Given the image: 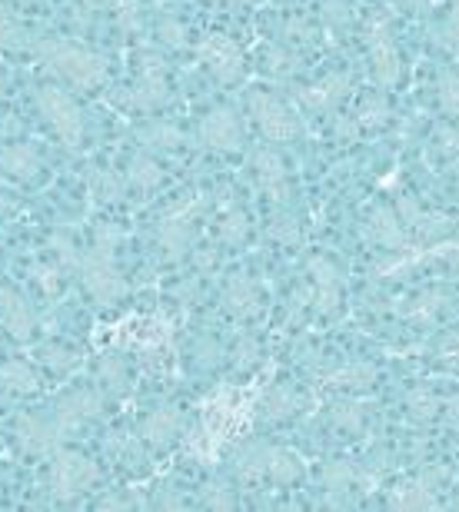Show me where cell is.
I'll return each mask as SVG.
<instances>
[{"instance_id":"1","label":"cell","mask_w":459,"mask_h":512,"mask_svg":"<svg viewBox=\"0 0 459 512\" xmlns=\"http://www.w3.org/2000/svg\"><path fill=\"white\" fill-rule=\"evenodd\" d=\"M34 57L50 77L77 90H100L110 77V64L100 50L70 37H44L34 44Z\"/></svg>"},{"instance_id":"2","label":"cell","mask_w":459,"mask_h":512,"mask_svg":"<svg viewBox=\"0 0 459 512\" xmlns=\"http://www.w3.org/2000/svg\"><path fill=\"white\" fill-rule=\"evenodd\" d=\"M34 107L37 114L44 117V124L50 127V133L64 143L67 150H77L87 137V120L84 110L74 100L70 90H64L60 84H44L34 90Z\"/></svg>"},{"instance_id":"3","label":"cell","mask_w":459,"mask_h":512,"mask_svg":"<svg viewBox=\"0 0 459 512\" xmlns=\"http://www.w3.org/2000/svg\"><path fill=\"white\" fill-rule=\"evenodd\" d=\"M243 104H247L250 124L267 143H293L303 137V120L283 97L270 94V90H250Z\"/></svg>"},{"instance_id":"4","label":"cell","mask_w":459,"mask_h":512,"mask_svg":"<svg viewBox=\"0 0 459 512\" xmlns=\"http://www.w3.org/2000/svg\"><path fill=\"white\" fill-rule=\"evenodd\" d=\"M100 483V466L77 449H57L47 466V489L57 503H74Z\"/></svg>"},{"instance_id":"5","label":"cell","mask_w":459,"mask_h":512,"mask_svg":"<svg viewBox=\"0 0 459 512\" xmlns=\"http://www.w3.org/2000/svg\"><path fill=\"white\" fill-rule=\"evenodd\" d=\"M207 210V200L203 197H180L177 203H170L163 210V217L157 223V247L163 250L167 260H183L193 250V240H197V220Z\"/></svg>"},{"instance_id":"6","label":"cell","mask_w":459,"mask_h":512,"mask_svg":"<svg viewBox=\"0 0 459 512\" xmlns=\"http://www.w3.org/2000/svg\"><path fill=\"white\" fill-rule=\"evenodd\" d=\"M120 104L134 114H153V110L170 104V80H167V64L157 50H144L137 54V74L134 84L124 87Z\"/></svg>"},{"instance_id":"7","label":"cell","mask_w":459,"mask_h":512,"mask_svg":"<svg viewBox=\"0 0 459 512\" xmlns=\"http://www.w3.org/2000/svg\"><path fill=\"white\" fill-rule=\"evenodd\" d=\"M363 47H366V64H370V77L380 90H396L403 80V57L400 47H396L390 17L376 14L370 24H366L363 34Z\"/></svg>"},{"instance_id":"8","label":"cell","mask_w":459,"mask_h":512,"mask_svg":"<svg viewBox=\"0 0 459 512\" xmlns=\"http://www.w3.org/2000/svg\"><path fill=\"white\" fill-rule=\"evenodd\" d=\"M74 273L80 276L84 293L97 306H117V303H124V296L130 293L127 276L120 273V266L114 263V253H100L90 247L80 253V263Z\"/></svg>"},{"instance_id":"9","label":"cell","mask_w":459,"mask_h":512,"mask_svg":"<svg viewBox=\"0 0 459 512\" xmlns=\"http://www.w3.org/2000/svg\"><path fill=\"white\" fill-rule=\"evenodd\" d=\"M193 54H197L200 67L223 87L240 84L243 74H247V54L240 50L237 40H233L230 34H220V30L203 34L197 40V47H193Z\"/></svg>"},{"instance_id":"10","label":"cell","mask_w":459,"mask_h":512,"mask_svg":"<svg viewBox=\"0 0 459 512\" xmlns=\"http://www.w3.org/2000/svg\"><path fill=\"white\" fill-rule=\"evenodd\" d=\"M197 143L213 153H240L247 147V127H243V117L227 104L210 107L197 124Z\"/></svg>"},{"instance_id":"11","label":"cell","mask_w":459,"mask_h":512,"mask_svg":"<svg viewBox=\"0 0 459 512\" xmlns=\"http://www.w3.org/2000/svg\"><path fill=\"white\" fill-rule=\"evenodd\" d=\"M350 94H353V74L350 70H333V74L313 80V84L297 87L293 90V100H297V107H303L306 114L330 117L340 110V104Z\"/></svg>"},{"instance_id":"12","label":"cell","mask_w":459,"mask_h":512,"mask_svg":"<svg viewBox=\"0 0 459 512\" xmlns=\"http://www.w3.org/2000/svg\"><path fill=\"white\" fill-rule=\"evenodd\" d=\"M10 436H14V446L20 453L30 459H50L64 443L50 413H20L10 426Z\"/></svg>"},{"instance_id":"13","label":"cell","mask_w":459,"mask_h":512,"mask_svg":"<svg viewBox=\"0 0 459 512\" xmlns=\"http://www.w3.org/2000/svg\"><path fill=\"white\" fill-rule=\"evenodd\" d=\"M100 409H104V399H100L97 389H70L57 399L54 406H50V419H54V426L60 429V436L70 439L77 436L80 429H87L94 419L100 416Z\"/></svg>"},{"instance_id":"14","label":"cell","mask_w":459,"mask_h":512,"mask_svg":"<svg viewBox=\"0 0 459 512\" xmlns=\"http://www.w3.org/2000/svg\"><path fill=\"white\" fill-rule=\"evenodd\" d=\"M250 170H253L257 187L263 190V197L273 203L290 200V193H293L290 170H287V160L280 157V150H273V143L263 140L250 150Z\"/></svg>"},{"instance_id":"15","label":"cell","mask_w":459,"mask_h":512,"mask_svg":"<svg viewBox=\"0 0 459 512\" xmlns=\"http://www.w3.org/2000/svg\"><path fill=\"white\" fill-rule=\"evenodd\" d=\"M306 276H310L306 290H310L313 310L323 313V316H333L343 303V276H340V270H336V263L330 260V256L313 253L310 260H306Z\"/></svg>"},{"instance_id":"16","label":"cell","mask_w":459,"mask_h":512,"mask_svg":"<svg viewBox=\"0 0 459 512\" xmlns=\"http://www.w3.org/2000/svg\"><path fill=\"white\" fill-rule=\"evenodd\" d=\"M44 153H40L34 143L27 140H7L0 143V177L10 183H20V187H34V183L44 180Z\"/></svg>"},{"instance_id":"17","label":"cell","mask_w":459,"mask_h":512,"mask_svg":"<svg viewBox=\"0 0 459 512\" xmlns=\"http://www.w3.org/2000/svg\"><path fill=\"white\" fill-rule=\"evenodd\" d=\"M396 213H400L403 227L410 230V237L423 240V243H440L453 233V217L446 213H436V210H426L416 197H400L396 200Z\"/></svg>"},{"instance_id":"18","label":"cell","mask_w":459,"mask_h":512,"mask_svg":"<svg viewBox=\"0 0 459 512\" xmlns=\"http://www.w3.org/2000/svg\"><path fill=\"white\" fill-rule=\"evenodd\" d=\"M0 330H4L10 340L27 343L37 330V313L24 293H17L14 286L0 283Z\"/></svg>"},{"instance_id":"19","label":"cell","mask_w":459,"mask_h":512,"mask_svg":"<svg viewBox=\"0 0 459 512\" xmlns=\"http://www.w3.org/2000/svg\"><path fill=\"white\" fill-rule=\"evenodd\" d=\"M366 237H370L380 250H390V253L410 250V230L403 227L396 207H373L366 213Z\"/></svg>"},{"instance_id":"20","label":"cell","mask_w":459,"mask_h":512,"mask_svg":"<svg viewBox=\"0 0 459 512\" xmlns=\"http://www.w3.org/2000/svg\"><path fill=\"white\" fill-rule=\"evenodd\" d=\"M180 436H183V413L177 406H157L140 419V439H144V446L157 449V453L170 449Z\"/></svg>"},{"instance_id":"21","label":"cell","mask_w":459,"mask_h":512,"mask_svg":"<svg viewBox=\"0 0 459 512\" xmlns=\"http://www.w3.org/2000/svg\"><path fill=\"white\" fill-rule=\"evenodd\" d=\"M386 506L390 509H436L440 506V496H436L433 476L400 479L396 486L386 489Z\"/></svg>"},{"instance_id":"22","label":"cell","mask_w":459,"mask_h":512,"mask_svg":"<svg viewBox=\"0 0 459 512\" xmlns=\"http://www.w3.org/2000/svg\"><path fill=\"white\" fill-rule=\"evenodd\" d=\"M220 303H223V310L230 316H237V320H257L263 310V296L250 276H230V280L223 283Z\"/></svg>"},{"instance_id":"23","label":"cell","mask_w":459,"mask_h":512,"mask_svg":"<svg viewBox=\"0 0 459 512\" xmlns=\"http://www.w3.org/2000/svg\"><path fill=\"white\" fill-rule=\"evenodd\" d=\"M376 380H380V366L370 360H353V363H343V366H336V370L323 373V383L330 389H343V393H363V389H370Z\"/></svg>"},{"instance_id":"24","label":"cell","mask_w":459,"mask_h":512,"mask_svg":"<svg viewBox=\"0 0 459 512\" xmlns=\"http://www.w3.org/2000/svg\"><path fill=\"white\" fill-rule=\"evenodd\" d=\"M306 406V396L300 389H293L290 383H280L263 393L260 399V416L267 419V423H287V419L300 416Z\"/></svg>"},{"instance_id":"25","label":"cell","mask_w":459,"mask_h":512,"mask_svg":"<svg viewBox=\"0 0 459 512\" xmlns=\"http://www.w3.org/2000/svg\"><path fill=\"white\" fill-rule=\"evenodd\" d=\"M263 479L273 486H297L303 479V459L283 446H263Z\"/></svg>"},{"instance_id":"26","label":"cell","mask_w":459,"mask_h":512,"mask_svg":"<svg viewBox=\"0 0 459 512\" xmlns=\"http://www.w3.org/2000/svg\"><path fill=\"white\" fill-rule=\"evenodd\" d=\"M163 177H167V173H163L160 160L153 157V153H147V150H140V153H134V157L127 160V170H124L127 190L140 193V197H147V193L160 190Z\"/></svg>"},{"instance_id":"27","label":"cell","mask_w":459,"mask_h":512,"mask_svg":"<svg viewBox=\"0 0 459 512\" xmlns=\"http://www.w3.org/2000/svg\"><path fill=\"white\" fill-rule=\"evenodd\" d=\"M37 373L27 360H0V396L24 399L37 393Z\"/></svg>"},{"instance_id":"28","label":"cell","mask_w":459,"mask_h":512,"mask_svg":"<svg viewBox=\"0 0 459 512\" xmlns=\"http://www.w3.org/2000/svg\"><path fill=\"white\" fill-rule=\"evenodd\" d=\"M137 143L147 153H177L183 143H187V133L170 120H150L137 130Z\"/></svg>"},{"instance_id":"29","label":"cell","mask_w":459,"mask_h":512,"mask_svg":"<svg viewBox=\"0 0 459 512\" xmlns=\"http://www.w3.org/2000/svg\"><path fill=\"white\" fill-rule=\"evenodd\" d=\"M353 120L360 130H383L386 124L393 120V104L390 97H386V90H370V94H363L356 100V110H353Z\"/></svg>"},{"instance_id":"30","label":"cell","mask_w":459,"mask_h":512,"mask_svg":"<svg viewBox=\"0 0 459 512\" xmlns=\"http://www.w3.org/2000/svg\"><path fill=\"white\" fill-rule=\"evenodd\" d=\"M104 449L117 459L120 466L130 469V473H144L147 469V453H144V439H140V433L130 436L127 429H117V433L107 436Z\"/></svg>"},{"instance_id":"31","label":"cell","mask_w":459,"mask_h":512,"mask_svg":"<svg viewBox=\"0 0 459 512\" xmlns=\"http://www.w3.org/2000/svg\"><path fill=\"white\" fill-rule=\"evenodd\" d=\"M260 70L273 80H290V77H297V70H300V54L287 44H263Z\"/></svg>"},{"instance_id":"32","label":"cell","mask_w":459,"mask_h":512,"mask_svg":"<svg viewBox=\"0 0 459 512\" xmlns=\"http://www.w3.org/2000/svg\"><path fill=\"white\" fill-rule=\"evenodd\" d=\"M250 233H253V220H250V213L247 210H240V207H230L227 213H220V220H217V240L223 243V247H243V243L250 240Z\"/></svg>"},{"instance_id":"33","label":"cell","mask_w":459,"mask_h":512,"mask_svg":"<svg viewBox=\"0 0 459 512\" xmlns=\"http://www.w3.org/2000/svg\"><path fill=\"white\" fill-rule=\"evenodd\" d=\"M360 479H363V473L353 459H330V463H323V469H320V483L326 493H350Z\"/></svg>"},{"instance_id":"34","label":"cell","mask_w":459,"mask_h":512,"mask_svg":"<svg viewBox=\"0 0 459 512\" xmlns=\"http://www.w3.org/2000/svg\"><path fill=\"white\" fill-rule=\"evenodd\" d=\"M34 360L44 366L50 376H67L70 370H77L80 353L74 350V346H67V343H40Z\"/></svg>"},{"instance_id":"35","label":"cell","mask_w":459,"mask_h":512,"mask_svg":"<svg viewBox=\"0 0 459 512\" xmlns=\"http://www.w3.org/2000/svg\"><path fill=\"white\" fill-rule=\"evenodd\" d=\"M403 406H406V413H410V419H416V423H436L443 413V399L433 393L430 386H413L410 393H406L403 399Z\"/></svg>"},{"instance_id":"36","label":"cell","mask_w":459,"mask_h":512,"mask_svg":"<svg viewBox=\"0 0 459 512\" xmlns=\"http://www.w3.org/2000/svg\"><path fill=\"white\" fill-rule=\"evenodd\" d=\"M124 190H127V180L117 177L114 170L97 167L90 173V193H94L100 203H107V207H114V203L124 200Z\"/></svg>"},{"instance_id":"37","label":"cell","mask_w":459,"mask_h":512,"mask_svg":"<svg viewBox=\"0 0 459 512\" xmlns=\"http://www.w3.org/2000/svg\"><path fill=\"white\" fill-rule=\"evenodd\" d=\"M330 423L340 429V433L356 436V433H363V426H366V409L356 403V399H340V403L330 406Z\"/></svg>"},{"instance_id":"38","label":"cell","mask_w":459,"mask_h":512,"mask_svg":"<svg viewBox=\"0 0 459 512\" xmlns=\"http://www.w3.org/2000/svg\"><path fill=\"white\" fill-rule=\"evenodd\" d=\"M436 100H440V110L446 117H453L459 124V70L456 67H443L436 74Z\"/></svg>"},{"instance_id":"39","label":"cell","mask_w":459,"mask_h":512,"mask_svg":"<svg viewBox=\"0 0 459 512\" xmlns=\"http://www.w3.org/2000/svg\"><path fill=\"white\" fill-rule=\"evenodd\" d=\"M110 14H114V24L120 34L134 37L137 30L144 27V0H114Z\"/></svg>"},{"instance_id":"40","label":"cell","mask_w":459,"mask_h":512,"mask_svg":"<svg viewBox=\"0 0 459 512\" xmlns=\"http://www.w3.org/2000/svg\"><path fill=\"white\" fill-rule=\"evenodd\" d=\"M64 266H60L57 260H44V263H34L30 266V280H34V286L44 296H57L60 286H64Z\"/></svg>"},{"instance_id":"41","label":"cell","mask_w":459,"mask_h":512,"mask_svg":"<svg viewBox=\"0 0 459 512\" xmlns=\"http://www.w3.org/2000/svg\"><path fill=\"white\" fill-rule=\"evenodd\" d=\"M157 40H160V47L187 50V47H190V30H187V24H183L180 17L163 14V17L157 20Z\"/></svg>"},{"instance_id":"42","label":"cell","mask_w":459,"mask_h":512,"mask_svg":"<svg viewBox=\"0 0 459 512\" xmlns=\"http://www.w3.org/2000/svg\"><path fill=\"white\" fill-rule=\"evenodd\" d=\"M443 303H446V296L440 290L416 293L410 300V306H406V316H413V320H420V323H430L433 316L443 310Z\"/></svg>"},{"instance_id":"43","label":"cell","mask_w":459,"mask_h":512,"mask_svg":"<svg viewBox=\"0 0 459 512\" xmlns=\"http://www.w3.org/2000/svg\"><path fill=\"white\" fill-rule=\"evenodd\" d=\"M433 40H436V47H443V50H459V0H453L450 10H446V17L436 24L433 30Z\"/></svg>"},{"instance_id":"44","label":"cell","mask_w":459,"mask_h":512,"mask_svg":"<svg viewBox=\"0 0 459 512\" xmlns=\"http://www.w3.org/2000/svg\"><path fill=\"white\" fill-rule=\"evenodd\" d=\"M270 237L283 243V247H297V243L303 240V230H300V220L293 217V213H273L270 220Z\"/></svg>"},{"instance_id":"45","label":"cell","mask_w":459,"mask_h":512,"mask_svg":"<svg viewBox=\"0 0 459 512\" xmlns=\"http://www.w3.org/2000/svg\"><path fill=\"white\" fill-rule=\"evenodd\" d=\"M430 147L436 157H443V160H456L459 157V124H440L433 130V137H430Z\"/></svg>"},{"instance_id":"46","label":"cell","mask_w":459,"mask_h":512,"mask_svg":"<svg viewBox=\"0 0 459 512\" xmlns=\"http://www.w3.org/2000/svg\"><path fill=\"white\" fill-rule=\"evenodd\" d=\"M97 373H100V383H104L107 389H114V393H120V389L127 386V363L114 353H107L104 360H100Z\"/></svg>"},{"instance_id":"47","label":"cell","mask_w":459,"mask_h":512,"mask_svg":"<svg viewBox=\"0 0 459 512\" xmlns=\"http://www.w3.org/2000/svg\"><path fill=\"white\" fill-rule=\"evenodd\" d=\"M47 247L54 250V260L64 266V270H77L80 253H84V250H77V243L70 240L67 233H54V237L47 240Z\"/></svg>"},{"instance_id":"48","label":"cell","mask_w":459,"mask_h":512,"mask_svg":"<svg viewBox=\"0 0 459 512\" xmlns=\"http://www.w3.org/2000/svg\"><path fill=\"white\" fill-rule=\"evenodd\" d=\"M120 243H124V230L117 227V223L110 220H100L94 227V240H90V247L100 250V253H114Z\"/></svg>"},{"instance_id":"49","label":"cell","mask_w":459,"mask_h":512,"mask_svg":"<svg viewBox=\"0 0 459 512\" xmlns=\"http://www.w3.org/2000/svg\"><path fill=\"white\" fill-rule=\"evenodd\" d=\"M200 506L207 509H233L237 506V496L230 493L227 483H207L200 489Z\"/></svg>"},{"instance_id":"50","label":"cell","mask_w":459,"mask_h":512,"mask_svg":"<svg viewBox=\"0 0 459 512\" xmlns=\"http://www.w3.org/2000/svg\"><path fill=\"white\" fill-rule=\"evenodd\" d=\"M24 44V27L10 14L7 0H0V47H20Z\"/></svg>"},{"instance_id":"51","label":"cell","mask_w":459,"mask_h":512,"mask_svg":"<svg viewBox=\"0 0 459 512\" xmlns=\"http://www.w3.org/2000/svg\"><path fill=\"white\" fill-rule=\"evenodd\" d=\"M283 37H287L290 44H313L316 30L306 17H290L287 24H283Z\"/></svg>"},{"instance_id":"52","label":"cell","mask_w":459,"mask_h":512,"mask_svg":"<svg viewBox=\"0 0 459 512\" xmlns=\"http://www.w3.org/2000/svg\"><path fill=\"white\" fill-rule=\"evenodd\" d=\"M436 360L443 366H450V370H459V330H450L436 346Z\"/></svg>"},{"instance_id":"53","label":"cell","mask_w":459,"mask_h":512,"mask_svg":"<svg viewBox=\"0 0 459 512\" xmlns=\"http://www.w3.org/2000/svg\"><path fill=\"white\" fill-rule=\"evenodd\" d=\"M323 14L330 17L336 27H346L353 20V10L346 0H323Z\"/></svg>"},{"instance_id":"54","label":"cell","mask_w":459,"mask_h":512,"mask_svg":"<svg viewBox=\"0 0 459 512\" xmlns=\"http://www.w3.org/2000/svg\"><path fill=\"white\" fill-rule=\"evenodd\" d=\"M257 360H260V346H257V340H240V343H237V350H233V363H237L240 370H243V366L250 370V366L257 363Z\"/></svg>"},{"instance_id":"55","label":"cell","mask_w":459,"mask_h":512,"mask_svg":"<svg viewBox=\"0 0 459 512\" xmlns=\"http://www.w3.org/2000/svg\"><path fill=\"white\" fill-rule=\"evenodd\" d=\"M440 419H446L453 429H459V393L456 396H450V399H443V413H440Z\"/></svg>"},{"instance_id":"56","label":"cell","mask_w":459,"mask_h":512,"mask_svg":"<svg viewBox=\"0 0 459 512\" xmlns=\"http://www.w3.org/2000/svg\"><path fill=\"white\" fill-rule=\"evenodd\" d=\"M403 10H410V14H423V10H430V0H396Z\"/></svg>"},{"instance_id":"57","label":"cell","mask_w":459,"mask_h":512,"mask_svg":"<svg viewBox=\"0 0 459 512\" xmlns=\"http://www.w3.org/2000/svg\"><path fill=\"white\" fill-rule=\"evenodd\" d=\"M110 4H114V0H84V7L90 14H104V10H110Z\"/></svg>"},{"instance_id":"58","label":"cell","mask_w":459,"mask_h":512,"mask_svg":"<svg viewBox=\"0 0 459 512\" xmlns=\"http://www.w3.org/2000/svg\"><path fill=\"white\" fill-rule=\"evenodd\" d=\"M213 4H227V7H243L247 0H213Z\"/></svg>"},{"instance_id":"59","label":"cell","mask_w":459,"mask_h":512,"mask_svg":"<svg viewBox=\"0 0 459 512\" xmlns=\"http://www.w3.org/2000/svg\"><path fill=\"white\" fill-rule=\"evenodd\" d=\"M4 90H7V84H4V77H0V100H4Z\"/></svg>"},{"instance_id":"60","label":"cell","mask_w":459,"mask_h":512,"mask_svg":"<svg viewBox=\"0 0 459 512\" xmlns=\"http://www.w3.org/2000/svg\"><path fill=\"white\" fill-rule=\"evenodd\" d=\"M453 503H456V506H459V486H456V499H453Z\"/></svg>"}]
</instances>
